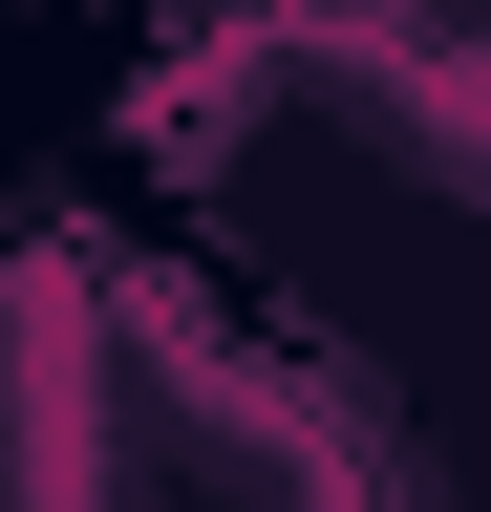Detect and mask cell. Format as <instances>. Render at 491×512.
<instances>
[{"instance_id":"6da1fadb","label":"cell","mask_w":491,"mask_h":512,"mask_svg":"<svg viewBox=\"0 0 491 512\" xmlns=\"http://www.w3.org/2000/svg\"><path fill=\"white\" fill-rule=\"evenodd\" d=\"M0 512H129V448H107V384L65 342V299L0 320Z\"/></svg>"}]
</instances>
